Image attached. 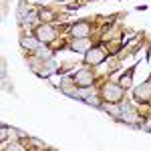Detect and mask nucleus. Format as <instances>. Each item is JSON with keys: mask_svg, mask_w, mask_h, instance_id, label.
<instances>
[{"mask_svg": "<svg viewBox=\"0 0 151 151\" xmlns=\"http://www.w3.org/2000/svg\"><path fill=\"white\" fill-rule=\"evenodd\" d=\"M24 48H40L38 47V38H22Z\"/></svg>", "mask_w": 151, "mask_h": 151, "instance_id": "obj_8", "label": "nucleus"}, {"mask_svg": "<svg viewBox=\"0 0 151 151\" xmlns=\"http://www.w3.org/2000/svg\"><path fill=\"white\" fill-rule=\"evenodd\" d=\"M131 73H133V70H129L127 75L121 79V81H123V87H129V85H131Z\"/></svg>", "mask_w": 151, "mask_h": 151, "instance_id": "obj_9", "label": "nucleus"}, {"mask_svg": "<svg viewBox=\"0 0 151 151\" xmlns=\"http://www.w3.org/2000/svg\"><path fill=\"white\" fill-rule=\"evenodd\" d=\"M70 32H73V36H77V38H87V35H89V24H85V22L75 24L70 28Z\"/></svg>", "mask_w": 151, "mask_h": 151, "instance_id": "obj_6", "label": "nucleus"}, {"mask_svg": "<svg viewBox=\"0 0 151 151\" xmlns=\"http://www.w3.org/2000/svg\"><path fill=\"white\" fill-rule=\"evenodd\" d=\"M121 97H123V87L119 85H107L103 89V99L109 103H119Z\"/></svg>", "mask_w": 151, "mask_h": 151, "instance_id": "obj_1", "label": "nucleus"}, {"mask_svg": "<svg viewBox=\"0 0 151 151\" xmlns=\"http://www.w3.org/2000/svg\"><path fill=\"white\" fill-rule=\"evenodd\" d=\"M36 38L38 40H42V42H50V40H55V28H50V26H38L36 28Z\"/></svg>", "mask_w": 151, "mask_h": 151, "instance_id": "obj_4", "label": "nucleus"}, {"mask_svg": "<svg viewBox=\"0 0 151 151\" xmlns=\"http://www.w3.org/2000/svg\"><path fill=\"white\" fill-rule=\"evenodd\" d=\"M73 48H75V50H79V52L87 50V48H89V42H87V38H79L77 42H73Z\"/></svg>", "mask_w": 151, "mask_h": 151, "instance_id": "obj_7", "label": "nucleus"}, {"mask_svg": "<svg viewBox=\"0 0 151 151\" xmlns=\"http://www.w3.org/2000/svg\"><path fill=\"white\" fill-rule=\"evenodd\" d=\"M135 97H137L139 101H147V99L151 97V81L143 83L139 89H135Z\"/></svg>", "mask_w": 151, "mask_h": 151, "instance_id": "obj_5", "label": "nucleus"}, {"mask_svg": "<svg viewBox=\"0 0 151 151\" xmlns=\"http://www.w3.org/2000/svg\"><path fill=\"white\" fill-rule=\"evenodd\" d=\"M105 58H107V52H105L101 47L89 48V50H87V63H89V65H99V63H103Z\"/></svg>", "mask_w": 151, "mask_h": 151, "instance_id": "obj_2", "label": "nucleus"}, {"mask_svg": "<svg viewBox=\"0 0 151 151\" xmlns=\"http://www.w3.org/2000/svg\"><path fill=\"white\" fill-rule=\"evenodd\" d=\"M79 97H81V99H91V91H81Z\"/></svg>", "mask_w": 151, "mask_h": 151, "instance_id": "obj_10", "label": "nucleus"}, {"mask_svg": "<svg viewBox=\"0 0 151 151\" xmlns=\"http://www.w3.org/2000/svg\"><path fill=\"white\" fill-rule=\"evenodd\" d=\"M75 83L79 85V87H91L93 85V73L87 69L79 70L77 75H75Z\"/></svg>", "mask_w": 151, "mask_h": 151, "instance_id": "obj_3", "label": "nucleus"}]
</instances>
